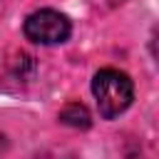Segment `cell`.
<instances>
[{"mask_svg":"<svg viewBox=\"0 0 159 159\" xmlns=\"http://www.w3.org/2000/svg\"><path fill=\"white\" fill-rule=\"evenodd\" d=\"M92 94L97 99L99 114L104 119H114L124 109H129V104L134 99V82L129 80L127 72L104 67L92 80Z\"/></svg>","mask_w":159,"mask_h":159,"instance_id":"cell-1","label":"cell"},{"mask_svg":"<svg viewBox=\"0 0 159 159\" xmlns=\"http://www.w3.org/2000/svg\"><path fill=\"white\" fill-rule=\"evenodd\" d=\"M22 32L35 45H62L72 35V22L67 20V15L42 7V10H35L27 15Z\"/></svg>","mask_w":159,"mask_h":159,"instance_id":"cell-2","label":"cell"},{"mask_svg":"<svg viewBox=\"0 0 159 159\" xmlns=\"http://www.w3.org/2000/svg\"><path fill=\"white\" fill-rule=\"evenodd\" d=\"M32 75H35L32 55H27L22 50L0 52V89H7V92L22 89Z\"/></svg>","mask_w":159,"mask_h":159,"instance_id":"cell-3","label":"cell"},{"mask_svg":"<svg viewBox=\"0 0 159 159\" xmlns=\"http://www.w3.org/2000/svg\"><path fill=\"white\" fill-rule=\"evenodd\" d=\"M60 122L67 124V127H75V129H87V127L92 124V117H89V112H87L84 104H80V102H70V104L62 107V112H60Z\"/></svg>","mask_w":159,"mask_h":159,"instance_id":"cell-4","label":"cell"},{"mask_svg":"<svg viewBox=\"0 0 159 159\" xmlns=\"http://www.w3.org/2000/svg\"><path fill=\"white\" fill-rule=\"evenodd\" d=\"M40 159H77V157L67 154V152H50V154H42Z\"/></svg>","mask_w":159,"mask_h":159,"instance_id":"cell-5","label":"cell"}]
</instances>
